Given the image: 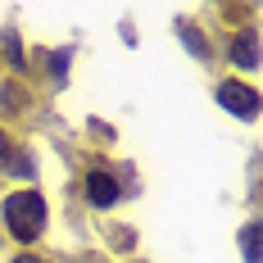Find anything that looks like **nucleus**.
<instances>
[{
  "instance_id": "nucleus-1",
  "label": "nucleus",
  "mask_w": 263,
  "mask_h": 263,
  "mask_svg": "<svg viewBox=\"0 0 263 263\" xmlns=\"http://www.w3.org/2000/svg\"><path fill=\"white\" fill-rule=\"evenodd\" d=\"M5 227L18 240H36L46 232V200L41 191H14L5 200Z\"/></svg>"
},
{
  "instance_id": "nucleus-8",
  "label": "nucleus",
  "mask_w": 263,
  "mask_h": 263,
  "mask_svg": "<svg viewBox=\"0 0 263 263\" xmlns=\"http://www.w3.org/2000/svg\"><path fill=\"white\" fill-rule=\"evenodd\" d=\"M14 155V150H9V136H5V132H0V163H5V159Z\"/></svg>"
},
{
  "instance_id": "nucleus-6",
  "label": "nucleus",
  "mask_w": 263,
  "mask_h": 263,
  "mask_svg": "<svg viewBox=\"0 0 263 263\" xmlns=\"http://www.w3.org/2000/svg\"><path fill=\"white\" fill-rule=\"evenodd\" d=\"M0 46H5V54L14 59V68H23V41H18V32H14V27L0 36Z\"/></svg>"
},
{
  "instance_id": "nucleus-9",
  "label": "nucleus",
  "mask_w": 263,
  "mask_h": 263,
  "mask_svg": "<svg viewBox=\"0 0 263 263\" xmlns=\"http://www.w3.org/2000/svg\"><path fill=\"white\" fill-rule=\"evenodd\" d=\"M14 263H41V259H36V254H18Z\"/></svg>"
},
{
  "instance_id": "nucleus-3",
  "label": "nucleus",
  "mask_w": 263,
  "mask_h": 263,
  "mask_svg": "<svg viewBox=\"0 0 263 263\" xmlns=\"http://www.w3.org/2000/svg\"><path fill=\"white\" fill-rule=\"evenodd\" d=\"M86 200H91L96 209H109V204L118 200V182H114L109 173H91V177H86Z\"/></svg>"
},
{
  "instance_id": "nucleus-5",
  "label": "nucleus",
  "mask_w": 263,
  "mask_h": 263,
  "mask_svg": "<svg viewBox=\"0 0 263 263\" xmlns=\"http://www.w3.org/2000/svg\"><path fill=\"white\" fill-rule=\"evenodd\" d=\"M240 250H245V263H259V222H250L240 232Z\"/></svg>"
},
{
  "instance_id": "nucleus-7",
  "label": "nucleus",
  "mask_w": 263,
  "mask_h": 263,
  "mask_svg": "<svg viewBox=\"0 0 263 263\" xmlns=\"http://www.w3.org/2000/svg\"><path fill=\"white\" fill-rule=\"evenodd\" d=\"M182 41H186V46H191V50H195V54H200V59L209 54V46H204V36H200V32H195V27H191V23H182Z\"/></svg>"
},
{
  "instance_id": "nucleus-4",
  "label": "nucleus",
  "mask_w": 263,
  "mask_h": 263,
  "mask_svg": "<svg viewBox=\"0 0 263 263\" xmlns=\"http://www.w3.org/2000/svg\"><path fill=\"white\" fill-rule=\"evenodd\" d=\"M232 59H236V68H259V32L254 27L232 41Z\"/></svg>"
},
{
  "instance_id": "nucleus-2",
  "label": "nucleus",
  "mask_w": 263,
  "mask_h": 263,
  "mask_svg": "<svg viewBox=\"0 0 263 263\" xmlns=\"http://www.w3.org/2000/svg\"><path fill=\"white\" fill-rule=\"evenodd\" d=\"M218 105L227 114H236V118H259V91H250L240 82H222L218 86Z\"/></svg>"
}]
</instances>
